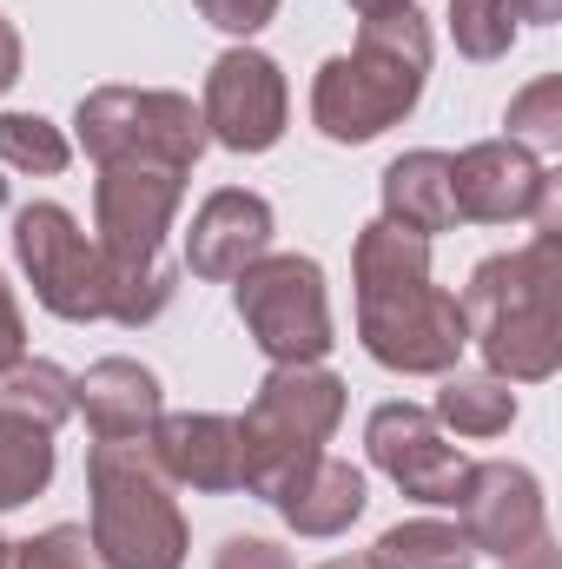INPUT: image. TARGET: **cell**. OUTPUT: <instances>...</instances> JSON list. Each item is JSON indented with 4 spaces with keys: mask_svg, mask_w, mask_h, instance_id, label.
Wrapping results in <instances>:
<instances>
[{
    "mask_svg": "<svg viewBox=\"0 0 562 569\" xmlns=\"http://www.w3.org/2000/svg\"><path fill=\"white\" fill-rule=\"evenodd\" d=\"M0 569H13V543L7 537H0Z\"/></svg>",
    "mask_w": 562,
    "mask_h": 569,
    "instance_id": "e575fe53",
    "label": "cell"
},
{
    "mask_svg": "<svg viewBox=\"0 0 562 569\" xmlns=\"http://www.w3.org/2000/svg\"><path fill=\"white\" fill-rule=\"evenodd\" d=\"M510 7H516L523 20H556L562 13V0H510Z\"/></svg>",
    "mask_w": 562,
    "mask_h": 569,
    "instance_id": "1f68e13d",
    "label": "cell"
},
{
    "mask_svg": "<svg viewBox=\"0 0 562 569\" xmlns=\"http://www.w3.org/2000/svg\"><path fill=\"white\" fill-rule=\"evenodd\" d=\"M364 503H371L364 497V470L344 463V457H311L279 497H272V510H279L298 537H338V530H351L364 517Z\"/></svg>",
    "mask_w": 562,
    "mask_h": 569,
    "instance_id": "e0dca14e",
    "label": "cell"
},
{
    "mask_svg": "<svg viewBox=\"0 0 562 569\" xmlns=\"http://www.w3.org/2000/svg\"><path fill=\"white\" fill-rule=\"evenodd\" d=\"M284 113H291V93H284V73L272 53L259 47H232L212 60L205 73V140H219L225 152H272L284 140Z\"/></svg>",
    "mask_w": 562,
    "mask_h": 569,
    "instance_id": "8fae6325",
    "label": "cell"
},
{
    "mask_svg": "<svg viewBox=\"0 0 562 569\" xmlns=\"http://www.w3.org/2000/svg\"><path fill=\"white\" fill-rule=\"evenodd\" d=\"M27 358V325H20V298H13V284L0 272V371L7 365H20Z\"/></svg>",
    "mask_w": 562,
    "mask_h": 569,
    "instance_id": "f1b7e54d",
    "label": "cell"
},
{
    "mask_svg": "<svg viewBox=\"0 0 562 569\" xmlns=\"http://www.w3.org/2000/svg\"><path fill=\"white\" fill-rule=\"evenodd\" d=\"M219 33H259L272 13H279V0H192Z\"/></svg>",
    "mask_w": 562,
    "mask_h": 569,
    "instance_id": "4316f807",
    "label": "cell"
},
{
    "mask_svg": "<svg viewBox=\"0 0 562 569\" xmlns=\"http://www.w3.org/2000/svg\"><path fill=\"white\" fill-rule=\"evenodd\" d=\"M73 411H87V425L100 443H133L159 425V378L140 358H100L73 378Z\"/></svg>",
    "mask_w": 562,
    "mask_h": 569,
    "instance_id": "2e32d148",
    "label": "cell"
},
{
    "mask_svg": "<svg viewBox=\"0 0 562 569\" xmlns=\"http://www.w3.org/2000/svg\"><path fill=\"white\" fill-rule=\"evenodd\" d=\"M430 418H436V430H456V437H503L516 425V391L496 371H443Z\"/></svg>",
    "mask_w": 562,
    "mask_h": 569,
    "instance_id": "d6986e66",
    "label": "cell"
},
{
    "mask_svg": "<svg viewBox=\"0 0 562 569\" xmlns=\"http://www.w3.org/2000/svg\"><path fill=\"white\" fill-rule=\"evenodd\" d=\"M503 127H510V140L523 146V152H556L562 146V80L556 73H543L536 87H523L516 100H510V113H503Z\"/></svg>",
    "mask_w": 562,
    "mask_h": 569,
    "instance_id": "d4e9b609",
    "label": "cell"
},
{
    "mask_svg": "<svg viewBox=\"0 0 562 569\" xmlns=\"http://www.w3.org/2000/svg\"><path fill=\"white\" fill-rule=\"evenodd\" d=\"M212 569H291V557H284L279 543H265V537H232L212 557Z\"/></svg>",
    "mask_w": 562,
    "mask_h": 569,
    "instance_id": "83f0119b",
    "label": "cell"
},
{
    "mask_svg": "<svg viewBox=\"0 0 562 569\" xmlns=\"http://www.w3.org/2000/svg\"><path fill=\"white\" fill-rule=\"evenodd\" d=\"M272 252V206L259 199V192H245V186H225V192H212L199 212H192V232H185V266H192V279H239L252 259H265Z\"/></svg>",
    "mask_w": 562,
    "mask_h": 569,
    "instance_id": "9a60e30c",
    "label": "cell"
},
{
    "mask_svg": "<svg viewBox=\"0 0 562 569\" xmlns=\"http://www.w3.org/2000/svg\"><path fill=\"white\" fill-rule=\"evenodd\" d=\"M470 563H476L470 537L456 523H436V517H411V523L384 530L364 557V569H470Z\"/></svg>",
    "mask_w": 562,
    "mask_h": 569,
    "instance_id": "ffe728a7",
    "label": "cell"
},
{
    "mask_svg": "<svg viewBox=\"0 0 562 569\" xmlns=\"http://www.w3.org/2000/svg\"><path fill=\"white\" fill-rule=\"evenodd\" d=\"M450 206L470 226H516L536 219V232H556V179L536 152L516 140L463 146L450 159Z\"/></svg>",
    "mask_w": 562,
    "mask_h": 569,
    "instance_id": "9c48e42d",
    "label": "cell"
},
{
    "mask_svg": "<svg viewBox=\"0 0 562 569\" xmlns=\"http://www.w3.org/2000/svg\"><path fill=\"white\" fill-rule=\"evenodd\" d=\"M73 133L87 146L93 166H179L192 172L199 152H205V120L185 93H165V87H93L73 113Z\"/></svg>",
    "mask_w": 562,
    "mask_h": 569,
    "instance_id": "52a82bcc",
    "label": "cell"
},
{
    "mask_svg": "<svg viewBox=\"0 0 562 569\" xmlns=\"http://www.w3.org/2000/svg\"><path fill=\"white\" fill-rule=\"evenodd\" d=\"M232 305L252 331V345L272 365H318L338 338H331V298L324 272L304 252H265L232 279Z\"/></svg>",
    "mask_w": 562,
    "mask_h": 569,
    "instance_id": "ba28073f",
    "label": "cell"
},
{
    "mask_svg": "<svg viewBox=\"0 0 562 569\" xmlns=\"http://www.w3.org/2000/svg\"><path fill=\"white\" fill-rule=\"evenodd\" d=\"M510 569H556V543H550V530H543L536 543H523V550L510 557Z\"/></svg>",
    "mask_w": 562,
    "mask_h": 569,
    "instance_id": "4dcf8cb0",
    "label": "cell"
},
{
    "mask_svg": "<svg viewBox=\"0 0 562 569\" xmlns=\"http://www.w3.org/2000/svg\"><path fill=\"white\" fill-rule=\"evenodd\" d=\"M67 159H73V146H67V133L53 120H40V113H0V166L53 179V172H67Z\"/></svg>",
    "mask_w": 562,
    "mask_h": 569,
    "instance_id": "603a6c76",
    "label": "cell"
},
{
    "mask_svg": "<svg viewBox=\"0 0 562 569\" xmlns=\"http://www.w3.org/2000/svg\"><path fill=\"white\" fill-rule=\"evenodd\" d=\"M463 331L483 365L510 385H543L562 371V239L536 232L516 252L483 259L463 284Z\"/></svg>",
    "mask_w": 562,
    "mask_h": 569,
    "instance_id": "3957f363",
    "label": "cell"
},
{
    "mask_svg": "<svg viewBox=\"0 0 562 569\" xmlns=\"http://www.w3.org/2000/svg\"><path fill=\"white\" fill-rule=\"evenodd\" d=\"M185 199V172L179 166H100L93 179V239L113 266H159V246L172 232V212Z\"/></svg>",
    "mask_w": 562,
    "mask_h": 569,
    "instance_id": "30bf717a",
    "label": "cell"
},
{
    "mask_svg": "<svg viewBox=\"0 0 562 569\" xmlns=\"http://www.w3.org/2000/svg\"><path fill=\"white\" fill-rule=\"evenodd\" d=\"M13 80H20V27L0 13V93H7Z\"/></svg>",
    "mask_w": 562,
    "mask_h": 569,
    "instance_id": "f546056e",
    "label": "cell"
},
{
    "mask_svg": "<svg viewBox=\"0 0 562 569\" xmlns=\"http://www.w3.org/2000/svg\"><path fill=\"white\" fill-rule=\"evenodd\" d=\"M13 569H107V557H100L93 530H80V523H53V530L13 543Z\"/></svg>",
    "mask_w": 562,
    "mask_h": 569,
    "instance_id": "484cf974",
    "label": "cell"
},
{
    "mask_svg": "<svg viewBox=\"0 0 562 569\" xmlns=\"http://www.w3.org/2000/svg\"><path fill=\"white\" fill-rule=\"evenodd\" d=\"M13 252L27 266L33 298L67 318V325H152L172 305V272L165 266H113L100 239L80 232V219L53 199H33L13 212Z\"/></svg>",
    "mask_w": 562,
    "mask_h": 569,
    "instance_id": "7a4b0ae2",
    "label": "cell"
},
{
    "mask_svg": "<svg viewBox=\"0 0 562 569\" xmlns=\"http://www.w3.org/2000/svg\"><path fill=\"white\" fill-rule=\"evenodd\" d=\"M351 272H358V338L384 371L404 378L456 371L470 331H463V305L443 284H430V239L398 232L391 219H371L351 246Z\"/></svg>",
    "mask_w": 562,
    "mask_h": 569,
    "instance_id": "6da1fadb",
    "label": "cell"
},
{
    "mask_svg": "<svg viewBox=\"0 0 562 569\" xmlns=\"http://www.w3.org/2000/svg\"><path fill=\"white\" fill-rule=\"evenodd\" d=\"M145 450H152V463L165 470V483H185V490H205V497L245 490L239 418H219V411H179V418H159V425L145 430Z\"/></svg>",
    "mask_w": 562,
    "mask_h": 569,
    "instance_id": "5bb4252c",
    "label": "cell"
},
{
    "mask_svg": "<svg viewBox=\"0 0 562 569\" xmlns=\"http://www.w3.org/2000/svg\"><path fill=\"white\" fill-rule=\"evenodd\" d=\"M87 497H93V543L107 569H185V517L140 437L93 443Z\"/></svg>",
    "mask_w": 562,
    "mask_h": 569,
    "instance_id": "5b68a950",
    "label": "cell"
},
{
    "mask_svg": "<svg viewBox=\"0 0 562 569\" xmlns=\"http://www.w3.org/2000/svg\"><path fill=\"white\" fill-rule=\"evenodd\" d=\"M364 443H371V463L418 503H456L470 477V457L436 430L423 405H378L364 425Z\"/></svg>",
    "mask_w": 562,
    "mask_h": 569,
    "instance_id": "7c38bea8",
    "label": "cell"
},
{
    "mask_svg": "<svg viewBox=\"0 0 562 569\" xmlns=\"http://www.w3.org/2000/svg\"><path fill=\"white\" fill-rule=\"evenodd\" d=\"M378 192H384V219H391L398 232L430 239V232H450V226H456V206H450V152H436V146L398 152V159L384 166Z\"/></svg>",
    "mask_w": 562,
    "mask_h": 569,
    "instance_id": "ac0fdd59",
    "label": "cell"
},
{
    "mask_svg": "<svg viewBox=\"0 0 562 569\" xmlns=\"http://www.w3.org/2000/svg\"><path fill=\"white\" fill-rule=\"evenodd\" d=\"M430 80V27L418 7H384L364 20L351 53H331L311 80V127L338 146L391 133L423 100Z\"/></svg>",
    "mask_w": 562,
    "mask_h": 569,
    "instance_id": "277c9868",
    "label": "cell"
},
{
    "mask_svg": "<svg viewBox=\"0 0 562 569\" xmlns=\"http://www.w3.org/2000/svg\"><path fill=\"white\" fill-rule=\"evenodd\" d=\"M463 523V537H470V550H490V557H516L523 543H536L543 537V483L523 470V463H470V477H463V490H456V503H450Z\"/></svg>",
    "mask_w": 562,
    "mask_h": 569,
    "instance_id": "4fadbf2b",
    "label": "cell"
},
{
    "mask_svg": "<svg viewBox=\"0 0 562 569\" xmlns=\"http://www.w3.org/2000/svg\"><path fill=\"white\" fill-rule=\"evenodd\" d=\"M0 418H27L40 430H60L73 418V378L47 358H20L0 371Z\"/></svg>",
    "mask_w": 562,
    "mask_h": 569,
    "instance_id": "44dd1931",
    "label": "cell"
},
{
    "mask_svg": "<svg viewBox=\"0 0 562 569\" xmlns=\"http://www.w3.org/2000/svg\"><path fill=\"white\" fill-rule=\"evenodd\" d=\"M450 40L463 60H503L516 40V7L510 0H450Z\"/></svg>",
    "mask_w": 562,
    "mask_h": 569,
    "instance_id": "cb8c5ba5",
    "label": "cell"
},
{
    "mask_svg": "<svg viewBox=\"0 0 562 569\" xmlns=\"http://www.w3.org/2000/svg\"><path fill=\"white\" fill-rule=\"evenodd\" d=\"M318 569H364V557H331V563H318Z\"/></svg>",
    "mask_w": 562,
    "mask_h": 569,
    "instance_id": "836d02e7",
    "label": "cell"
},
{
    "mask_svg": "<svg viewBox=\"0 0 562 569\" xmlns=\"http://www.w3.org/2000/svg\"><path fill=\"white\" fill-rule=\"evenodd\" d=\"M47 483H53V430L0 418V510L33 503Z\"/></svg>",
    "mask_w": 562,
    "mask_h": 569,
    "instance_id": "7402d4cb",
    "label": "cell"
},
{
    "mask_svg": "<svg viewBox=\"0 0 562 569\" xmlns=\"http://www.w3.org/2000/svg\"><path fill=\"white\" fill-rule=\"evenodd\" d=\"M351 7H358V13L371 20V13H384V7H411V0H351Z\"/></svg>",
    "mask_w": 562,
    "mask_h": 569,
    "instance_id": "d6a6232c",
    "label": "cell"
},
{
    "mask_svg": "<svg viewBox=\"0 0 562 569\" xmlns=\"http://www.w3.org/2000/svg\"><path fill=\"white\" fill-rule=\"evenodd\" d=\"M338 418H344V378L338 371H324V365H272V378L259 385V398L239 418L245 490L272 503L311 457H324Z\"/></svg>",
    "mask_w": 562,
    "mask_h": 569,
    "instance_id": "8992f818",
    "label": "cell"
}]
</instances>
